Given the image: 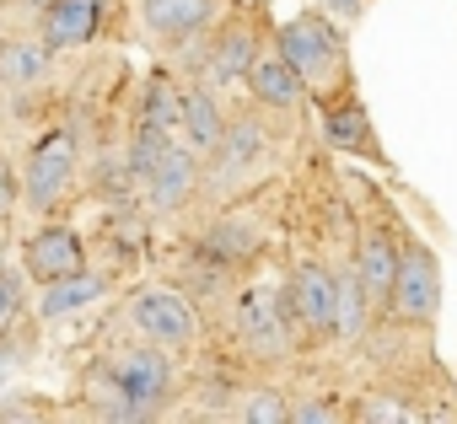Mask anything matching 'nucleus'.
<instances>
[{
	"label": "nucleus",
	"mask_w": 457,
	"mask_h": 424,
	"mask_svg": "<svg viewBox=\"0 0 457 424\" xmlns=\"http://www.w3.org/2000/svg\"><path fill=\"white\" fill-rule=\"evenodd\" d=\"M280 54L296 65L307 92H334L345 81V38L328 22V12H302L280 28Z\"/></svg>",
	"instance_id": "nucleus-1"
},
{
	"label": "nucleus",
	"mask_w": 457,
	"mask_h": 424,
	"mask_svg": "<svg viewBox=\"0 0 457 424\" xmlns=\"http://www.w3.org/2000/svg\"><path fill=\"white\" fill-rule=\"evenodd\" d=\"M76 129H49L33 151H28V172H22V204L33 216H49V209L71 193L76 183Z\"/></svg>",
	"instance_id": "nucleus-2"
},
{
	"label": "nucleus",
	"mask_w": 457,
	"mask_h": 424,
	"mask_svg": "<svg viewBox=\"0 0 457 424\" xmlns=\"http://www.w3.org/2000/svg\"><path fill=\"white\" fill-rule=\"evenodd\" d=\"M441 306V264L425 242H409L398 253V280L387 296V317L393 322H430Z\"/></svg>",
	"instance_id": "nucleus-3"
},
{
	"label": "nucleus",
	"mask_w": 457,
	"mask_h": 424,
	"mask_svg": "<svg viewBox=\"0 0 457 424\" xmlns=\"http://www.w3.org/2000/svg\"><path fill=\"white\" fill-rule=\"evenodd\" d=\"M129 328H135L140 338L162 344V349H183V344H194L199 317H194V306H188L178 290L151 285V290H135V301H129Z\"/></svg>",
	"instance_id": "nucleus-4"
},
{
	"label": "nucleus",
	"mask_w": 457,
	"mask_h": 424,
	"mask_svg": "<svg viewBox=\"0 0 457 424\" xmlns=\"http://www.w3.org/2000/svg\"><path fill=\"white\" fill-rule=\"evenodd\" d=\"M291 301L275 290V285H248L237 296V338L259 355V360H280L291 349V333H286V312Z\"/></svg>",
	"instance_id": "nucleus-5"
},
{
	"label": "nucleus",
	"mask_w": 457,
	"mask_h": 424,
	"mask_svg": "<svg viewBox=\"0 0 457 424\" xmlns=\"http://www.w3.org/2000/svg\"><path fill=\"white\" fill-rule=\"evenodd\" d=\"M108 376L145 408V419L172 397V360L162 355V344H140V349H124V355H113V365H108Z\"/></svg>",
	"instance_id": "nucleus-6"
},
{
	"label": "nucleus",
	"mask_w": 457,
	"mask_h": 424,
	"mask_svg": "<svg viewBox=\"0 0 457 424\" xmlns=\"http://www.w3.org/2000/svg\"><path fill=\"white\" fill-rule=\"evenodd\" d=\"M286 301H291V317H296L312 338L339 333V280H334L323 264H302V269L291 274Z\"/></svg>",
	"instance_id": "nucleus-7"
},
{
	"label": "nucleus",
	"mask_w": 457,
	"mask_h": 424,
	"mask_svg": "<svg viewBox=\"0 0 457 424\" xmlns=\"http://www.w3.org/2000/svg\"><path fill=\"white\" fill-rule=\"evenodd\" d=\"M220 12H226V0H140V28L162 44H188Z\"/></svg>",
	"instance_id": "nucleus-8"
},
{
	"label": "nucleus",
	"mask_w": 457,
	"mask_h": 424,
	"mask_svg": "<svg viewBox=\"0 0 457 424\" xmlns=\"http://www.w3.org/2000/svg\"><path fill=\"white\" fill-rule=\"evenodd\" d=\"M22 269H28V280L49 285V280H65V274L87 269V248L71 226H38L22 242Z\"/></svg>",
	"instance_id": "nucleus-9"
},
{
	"label": "nucleus",
	"mask_w": 457,
	"mask_h": 424,
	"mask_svg": "<svg viewBox=\"0 0 457 424\" xmlns=\"http://www.w3.org/2000/svg\"><path fill=\"white\" fill-rule=\"evenodd\" d=\"M248 92H253L259 108L291 113V108H302L307 81L296 76V65H291V60L280 54V44H275V49H259V54H253V65H248Z\"/></svg>",
	"instance_id": "nucleus-10"
},
{
	"label": "nucleus",
	"mask_w": 457,
	"mask_h": 424,
	"mask_svg": "<svg viewBox=\"0 0 457 424\" xmlns=\"http://www.w3.org/2000/svg\"><path fill=\"white\" fill-rule=\"evenodd\" d=\"M108 22V0H49L44 6V44L60 49H81L103 33Z\"/></svg>",
	"instance_id": "nucleus-11"
},
{
	"label": "nucleus",
	"mask_w": 457,
	"mask_h": 424,
	"mask_svg": "<svg viewBox=\"0 0 457 424\" xmlns=\"http://www.w3.org/2000/svg\"><path fill=\"white\" fill-rule=\"evenodd\" d=\"M194 145H167V156L156 161V172L145 177V193H151V209L156 216H172L194 199V183H199V167H194Z\"/></svg>",
	"instance_id": "nucleus-12"
},
{
	"label": "nucleus",
	"mask_w": 457,
	"mask_h": 424,
	"mask_svg": "<svg viewBox=\"0 0 457 424\" xmlns=\"http://www.w3.org/2000/svg\"><path fill=\"white\" fill-rule=\"evenodd\" d=\"M398 253H403V248H398L387 232H366V242H361V253H355V280H361L366 301L382 306V312H387V296H393V280H398Z\"/></svg>",
	"instance_id": "nucleus-13"
},
{
	"label": "nucleus",
	"mask_w": 457,
	"mask_h": 424,
	"mask_svg": "<svg viewBox=\"0 0 457 424\" xmlns=\"http://www.w3.org/2000/svg\"><path fill=\"white\" fill-rule=\"evenodd\" d=\"M259 156H270V129H264V124H253V118L226 124V140H220V151H215V177L232 183V177H243Z\"/></svg>",
	"instance_id": "nucleus-14"
},
{
	"label": "nucleus",
	"mask_w": 457,
	"mask_h": 424,
	"mask_svg": "<svg viewBox=\"0 0 457 424\" xmlns=\"http://www.w3.org/2000/svg\"><path fill=\"white\" fill-rule=\"evenodd\" d=\"M183 140L199 151V156H215L220 140H226V113L210 92H183Z\"/></svg>",
	"instance_id": "nucleus-15"
},
{
	"label": "nucleus",
	"mask_w": 457,
	"mask_h": 424,
	"mask_svg": "<svg viewBox=\"0 0 457 424\" xmlns=\"http://www.w3.org/2000/svg\"><path fill=\"white\" fill-rule=\"evenodd\" d=\"M323 129H328V140H334L339 151H350V156H382V151H377V135H371V118H366V108H361L355 97L334 102V108L323 113Z\"/></svg>",
	"instance_id": "nucleus-16"
},
{
	"label": "nucleus",
	"mask_w": 457,
	"mask_h": 424,
	"mask_svg": "<svg viewBox=\"0 0 457 424\" xmlns=\"http://www.w3.org/2000/svg\"><path fill=\"white\" fill-rule=\"evenodd\" d=\"M97 296H103V280H97V274H87V269H76V274H65V280H49V285H44L38 312H44V322H60V317H71V312L92 306Z\"/></svg>",
	"instance_id": "nucleus-17"
},
{
	"label": "nucleus",
	"mask_w": 457,
	"mask_h": 424,
	"mask_svg": "<svg viewBox=\"0 0 457 424\" xmlns=\"http://www.w3.org/2000/svg\"><path fill=\"white\" fill-rule=\"evenodd\" d=\"M253 33L248 28H226L220 33V44H215V54H210V81L215 86H232L237 76L248 81V65H253Z\"/></svg>",
	"instance_id": "nucleus-18"
},
{
	"label": "nucleus",
	"mask_w": 457,
	"mask_h": 424,
	"mask_svg": "<svg viewBox=\"0 0 457 424\" xmlns=\"http://www.w3.org/2000/svg\"><path fill=\"white\" fill-rule=\"evenodd\" d=\"M49 44H0V81L6 86H33L44 70H49Z\"/></svg>",
	"instance_id": "nucleus-19"
},
{
	"label": "nucleus",
	"mask_w": 457,
	"mask_h": 424,
	"mask_svg": "<svg viewBox=\"0 0 457 424\" xmlns=\"http://www.w3.org/2000/svg\"><path fill=\"white\" fill-rule=\"evenodd\" d=\"M140 118L162 124L167 135H183V92H178L167 76H151V81H145V102H140Z\"/></svg>",
	"instance_id": "nucleus-20"
},
{
	"label": "nucleus",
	"mask_w": 457,
	"mask_h": 424,
	"mask_svg": "<svg viewBox=\"0 0 457 424\" xmlns=\"http://www.w3.org/2000/svg\"><path fill=\"white\" fill-rule=\"evenodd\" d=\"M167 145H172V135H167L162 124H151V118L135 124V145H129V172H135V183H145V177L156 172V161L167 156Z\"/></svg>",
	"instance_id": "nucleus-21"
},
{
	"label": "nucleus",
	"mask_w": 457,
	"mask_h": 424,
	"mask_svg": "<svg viewBox=\"0 0 457 424\" xmlns=\"http://www.w3.org/2000/svg\"><path fill=\"white\" fill-rule=\"evenodd\" d=\"M87 403H92V413L97 419H119V424H135V419H145V408L113 381V376H97L92 381V392H87Z\"/></svg>",
	"instance_id": "nucleus-22"
},
{
	"label": "nucleus",
	"mask_w": 457,
	"mask_h": 424,
	"mask_svg": "<svg viewBox=\"0 0 457 424\" xmlns=\"http://www.w3.org/2000/svg\"><path fill=\"white\" fill-rule=\"evenodd\" d=\"M366 290H361V280L355 274H345L339 280V333L345 338H361V328H366Z\"/></svg>",
	"instance_id": "nucleus-23"
},
{
	"label": "nucleus",
	"mask_w": 457,
	"mask_h": 424,
	"mask_svg": "<svg viewBox=\"0 0 457 424\" xmlns=\"http://www.w3.org/2000/svg\"><path fill=\"white\" fill-rule=\"evenodd\" d=\"M237 419H248V424H286V419H291V403H286L280 392H253V397L237 408Z\"/></svg>",
	"instance_id": "nucleus-24"
},
{
	"label": "nucleus",
	"mask_w": 457,
	"mask_h": 424,
	"mask_svg": "<svg viewBox=\"0 0 457 424\" xmlns=\"http://www.w3.org/2000/svg\"><path fill=\"white\" fill-rule=\"evenodd\" d=\"M17 301H22V274L0 264V328H12V317H17Z\"/></svg>",
	"instance_id": "nucleus-25"
},
{
	"label": "nucleus",
	"mask_w": 457,
	"mask_h": 424,
	"mask_svg": "<svg viewBox=\"0 0 457 424\" xmlns=\"http://www.w3.org/2000/svg\"><path fill=\"white\" fill-rule=\"evenodd\" d=\"M328 419H339V408L328 397H307L302 408H291V424H328Z\"/></svg>",
	"instance_id": "nucleus-26"
},
{
	"label": "nucleus",
	"mask_w": 457,
	"mask_h": 424,
	"mask_svg": "<svg viewBox=\"0 0 457 424\" xmlns=\"http://www.w3.org/2000/svg\"><path fill=\"white\" fill-rule=\"evenodd\" d=\"M361 413H366V419H414V408H398L393 397H371Z\"/></svg>",
	"instance_id": "nucleus-27"
},
{
	"label": "nucleus",
	"mask_w": 457,
	"mask_h": 424,
	"mask_svg": "<svg viewBox=\"0 0 457 424\" xmlns=\"http://www.w3.org/2000/svg\"><path fill=\"white\" fill-rule=\"evenodd\" d=\"M17 355H22V349H17V338H12L6 328H0V387L12 381V371H17Z\"/></svg>",
	"instance_id": "nucleus-28"
},
{
	"label": "nucleus",
	"mask_w": 457,
	"mask_h": 424,
	"mask_svg": "<svg viewBox=\"0 0 457 424\" xmlns=\"http://www.w3.org/2000/svg\"><path fill=\"white\" fill-rule=\"evenodd\" d=\"M323 12L339 17V22H355L361 17V0H323Z\"/></svg>",
	"instance_id": "nucleus-29"
}]
</instances>
